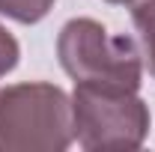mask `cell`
Returning <instances> with one entry per match:
<instances>
[{"instance_id": "cell-1", "label": "cell", "mask_w": 155, "mask_h": 152, "mask_svg": "<svg viewBox=\"0 0 155 152\" xmlns=\"http://www.w3.org/2000/svg\"><path fill=\"white\" fill-rule=\"evenodd\" d=\"M72 98L54 84L0 90V152H63L72 143Z\"/></svg>"}, {"instance_id": "cell-2", "label": "cell", "mask_w": 155, "mask_h": 152, "mask_svg": "<svg viewBox=\"0 0 155 152\" xmlns=\"http://www.w3.org/2000/svg\"><path fill=\"white\" fill-rule=\"evenodd\" d=\"M57 57L75 84L140 90L143 54L128 36H110L93 18H72L57 36Z\"/></svg>"}, {"instance_id": "cell-3", "label": "cell", "mask_w": 155, "mask_h": 152, "mask_svg": "<svg viewBox=\"0 0 155 152\" xmlns=\"http://www.w3.org/2000/svg\"><path fill=\"white\" fill-rule=\"evenodd\" d=\"M149 134V107L134 90L75 84L72 137L90 152H131Z\"/></svg>"}, {"instance_id": "cell-4", "label": "cell", "mask_w": 155, "mask_h": 152, "mask_svg": "<svg viewBox=\"0 0 155 152\" xmlns=\"http://www.w3.org/2000/svg\"><path fill=\"white\" fill-rule=\"evenodd\" d=\"M131 21L140 33V51L155 78V0H131Z\"/></svg>"}, {"instance_id": "cell-5", "label": "cell", "mask_w": 155, "mask_h": 152, "mask_svg": "<svg viewBox=\"0 0 155 152\" xmlns=\"http://www.w3.org/2000/svg\"><path fill=\"white\" fill-rule=\"evenodd\" d=\"M54 0H0V15L18 21V24H36L51 12Z\"/></svg>"}, {"instance_id": "cell-6", "label": "cell", "mask_w": 155, "mask_h": 152, "mask_svg": "<svg viewBox=\"0 0 155 152\" xmlns=\"http://www.w3.org/2000/svg\"><path fill=\"white\" fill-rule=\"evenodd\" d=\"M18 57H21V48H18V42H15V36L0 24V78L9 75L18 66Z\"/></svg>"}, {"instance_id": "cell-7", "label": "cell", "mask_w": 155, "mask_h": 152, "mask_svg": "<svg viewBox=\"0 0 155 152\" xmlns=\"http://www.w3.org/2000/svg\"><path fill=\"white\" fill-rule=\"evenodd\" d=\"M107 3H131V0H107Z\"/></svg>"}]
</instances>
